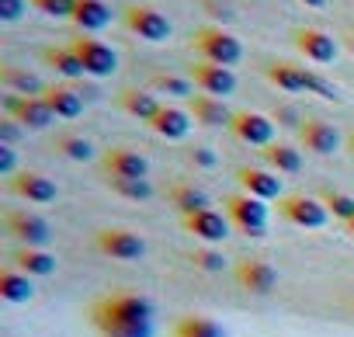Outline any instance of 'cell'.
<instances>
[{"label":"cell","instance_id":"6da1fadb","mask_svg":"<svg viewBox=\"0 0 354 337\" xmlns=\"http://www.w3.org/2000/svg\"><path fill=\"white\" fill-rule=\"evenodd\" d=\"M87 320L101 337H153L156 334L153 302L132 289H118L94 299L87 309Z\"/></svg>","mask_w":354,"mask_h":337},{"label":"cell","instance_id":"7a4b0ae2","mask_svg":"<svg viewBox=\"0 0 354 337\" xmlns=\"http://www.w3.org/2000/svg\"><path fill=\"white\" fill-rule=\"evenodd\" d=\"M268 80H271L278 91H285V94L313 91V94H319V98H326V101L340 98V94H337V87H333L330 80H323V77H316L313 70L295 66V63H271V66H268Z\"/></svg>","mask_w":354,"mask_h":337},{"label":"cell","instance_id":"3957f363","mask_svg":"<svg viewBox=\"0 0 354 337\" xmlns=\"http://www.w3.org/2000/svg\"><path fill=\"white\" fill-rule=\"evenodd\" d=\"M192 46H195V53L205 63H216V66H236L243 60L240 39L230 35V32H223V28H198L192 35Z\"/></svg>","mask_w":354,"mask_h":337},{"label":"cell","instance_id":"277c9868","mask_svg":"<svg viewBox=\"0 0 354 337\" xmlns=\"http://www.w3.org/2000/svg\"><path fill=\"white\" fill-rule=\"evenodd\" d=\"M226 216L230 223L247 233V237H264L268 233V206L254 195H226Z\"/></svg>","mask_w":354,"mask_h":337},{"label":"cell","instance_id":"5b68a950","mask_svg":"<svg viewBox=\"0 0 354 337\" xmlns=\"http://www.w3.org/2000/svg\"><path fill=\"white\" fill-rule=\"evenodd\" d=\"M278 216L292 226H302V230H323L330 223V212H326L323 199H309V195L278 199Z\"/></svg>","mask_w":354,"mask_h":337},{"label":"cell","instance_id":"8992f818","mask_svg":"<svg viewBox=\"0 0 354 337\" xmlns=\"http://www.w3.org/2000/svg\"><path fill=\"white\" fill-rule=\"evenodd\" d=\"M70 49L80 56V63H84L87 77H97V80H104V77H111V73L118 70V53H115L108 42H101V39L77 35V39L70 42Z\"/></svg>","mask_w":354,"mask_h":337},{"label":"cell","instance_id":"52a82bcc","mask_svg":"<svg viewBox=\"0 0 354 337\" xmlns=\"http://www.w3.org/2000/svg\"><path fill=\"white\" fill-rule=\"evenodd\" d=\"M125 28L146 42H167L170 39V21L163 11H156L153 4H129L125 15H122Z\"/></svg>","mask_w":354,"mask_h":337},{"label":"cell","instance_id":"ba28073f","mask_svg":"<svg viewBox=\"0 0 354 337\" xmlns=\"http://www.w3.org/2000/svg\"><path fill=\"white\" fill-rule=\"evenodd\" d=\"M97 251L111 261H139L146 254V240L125 226H108L97 233Z\"/></svg>","mask_w":354,"mask_h":337},{"label":"cell","instance_id":"9c48e42d","mask_svg":"<svg viewBox=\"0 0 354 337\" xmlns=\"http://www.w3.org/2000/svg\"><path fill=\"white\" fill-rule=\"evenodd\" d=\"M188 80L202 94H212V98H230L236 91V73L230 66H216V63H205V60L188 66Z\"/></svg>","mask_w":354,"mask_h":337},{"label":"cell","instance_id":"30bf717a","mask_svg":"<svg viewBox=\"0 0 354 337\" xmlns=\"http://www.w3.org/2000/svg\"><path fill=\"white\" fill-rule=\"evenodd\" d=\"M4 226H8V233H11L21 247H46V244L53 240V226H49L42 216H35V212L11 209V212L4 216Z\"/></svg>","mask_w":354,"mask_h":337},{"label":"cell","instance_id":"8fae6325","mask_svg":"<svg viewBox=\"0 0 354 337\" xmlns=\"http://www.w3.org/2000/svg\"><path fill=\"white\" fill-rule=\"evenodd\" d=\"M8 192L18 195V199H25V202H32V206H49V202L59 199L56 181L46 178V174H39V171H18L8 181Z\"/></svg>","mask_w":354,"mask_h":337},{"label":"cell","instance_id":"7c38bea8","mask_svg":"<svg viewBox=\"0 0 354 337\" xmlns=\"http://www.w3.org/2000/svg\"><path fill=\"white\" fill-rule=\"evenodd\" d=\"M230 132L240 139V143H250V146H271L274 143V118L271 115H261V111H236L233 122H230Z\"/></svg>","mask_w":354,"mask_h":337},{"label":"cell","instance_id":"4fadbf2b","mask_svg":"<svg viewBox=\"0 0 354 337\" xmlns=\"http://www.w3.org/2000/svg\"><path fill=\"white\" fill-rule=\"evenodd\" d=\"M236 282L240 289H247L250 295H268L278 285V268L268 257H243L236 264Z\"/></svg>","mask_w":354,"mask_h":337},{"label":"cell","instance_id":"5bb4252c","mask_svg":"<svg viewBox=\"0 0 354 337\" xmlns=\"http://www.w3.org/2000/svg\"><path fill=\"white\" fill-rule=\"evenodd\" d=\"M4 108H8V115H11L21 129H35V132H42V129H49V125L56 122L53 108H49L42 98H8Z\"/></svg>","mask_w":354,"mask_h":337},{"label":"cell","instance_id":"9a60e30c","mask_svg":"<svg viewBox=\"0 0 354 337\" xmlns=\"http://www.w3.org/2000/svg\"><path fill=\"white\" fill-rule=\"evenodd\" d=\"M101 163H104V174L108 178H146L149 174V160L139 149H129V146L104 149Z\"/></svg>","mask_w":354,"mask_h":337},{"label":"cell","instance_id":"2e32d148","mask_svg":"<svg viewBox=\"0 0 354 337\" xmlns=\"http://www.w3.org/2000/svg\"><path fill=\"white\" fill-rule=\"evenodd\" d=\"M230 216L219 212V209H205V212H195V216H185V230L202 240V244H223L230 237Z\"/></svg>","mask_w":354,"mask_h":337},{"label":"cell","instance_id":"e0dca14e","mask_svg":"<svg viewBox=\"0 0 354 337\" xmlns=\"http://www.w3.org/2000/svg\"><path fill=\"white\" fill-rule=\"evenodd\" d=\"M236 181H240L243 195H254V199H261V202L285 199V195H281V178H278L274 171H261V167H240Z\"/></svg>","mask_w":354,"mask_h":337},{"label":"cell","instance_id":"ac0fdd59","mask_svg":"<svg viewBox=\"0 0 354 337\" xmlns=\"http://www.w3.org/2000/svg\"><path fill=\"white\" fill-rule=\"evenodd\" d=\"M299 143H302L309 153H316V156H330V153L340 146V136H337V129H333L330 122H323V118H306V122L299 125Z\"/></svg>","mask_w":354,"mask_h":337},{"label":"cell","instance_id":"d6986e66","mask_svg":"<svg viewBox=\"0 0 354 337\" xmlns=\"http://www.w3.org/2000/svg\"><path fill=\"white\" fill-rule=\"evenodd\" d=\"M295 49H299L306 60L319 63V66L337 60V42H333V35H326V32H319V28H299V32H295Z\"/></svg>","mask_w":354,"mask_h":337},{"label":"cell","instance_id":"ffe728a7","mask_svg":"<svg viewBox=\"0 0 354 337\" xmlns=\"http://www.w3.org/2000/svg\"><path fill=\"white\" fill-rule=\"evenodd\" d=\"M42 101L53 108L56 118H80L84 115V94L77 87H70V84H49Z\"/></svg>","mask_w":354,"mask_h":337},{"label":"cell","instance_id":"44dd1931","mask_svg":"<svg viewBox=\"0 0 354 337\" xmlns=\"http://www.w3.org/2000/svg\"><path fill=\"white\" fill-rule=\"evenodd\" d=\"M149 129H153L156 136H163V139H185V136L192 132V111L177 108V104H163V108L153 115Z\"/></svg>","mask_w":354,"mask_h":337},{"label":"cell","instance_id":"7402d4cb","mask_svg":"<svg viewBox=\"0 0 354 337\" xmlns=\"http://www.w3.org/2000/svg\"><path fill=\"white\" fill-rule=\"evenodd\" d=\"M15 268L25 271L28 278H49L56 271V257L46 247H18L15 251Z\"/></svg>","mask_w":354,"mask_h":337},{"label":"cell","instance_id":"603a6c76","mask_svg":"<svg viewBox=\"0 0 354 337\" xmlns=\"http://www.w3.org/2000/svg\"><path fill=\"white\" fill-rule=\"evenodd\" d=\"M192 118L202 122V125H230L233 122V111L226 108L223 98H212V94H195L192 98Z\"/></svg>","mask_w":354,"mask_h":337},{"label":"cell","instance_id":"cb8c5ba5","mask_svg":"<svg viewBox=\"0 0 354 337\" xmlns=\"http://www.w3.org/2000/svg\"><path fill=\"white\" fill-rule=\"evenodd\" d=\"M0 84H4L8 91H15V94H21V98H42L46 94V84L35 73H28L21 66H11V63L0 66Z\"/></svg>","mask_w":354,"mask_h":337},{"label":"cell","instance_id":"d4e9b609","mask_svg":"<svg viewBox=\"0 0 354 337\" xmlns=\"http://www.w3.org/2000/svg\"><path fill=\"white\" fill-rule=\"evenodd\" d=\"M118 104H122V111L125 115H132V118H139V122H153V115L163 108L149 91H139V87H125L122 94H118Z\"/></svg>","mask_w":354,"mask_h":337},{"label":"cell","instance_id":"484cf974","mask_svg":"<svg viewBox=\"0 0 354 337\" xmlns=\"http://www.w3.org/2000/svg\"><path fill=\"white\" fill-rule=\"evenodd\" d=\"M108 21H111V11H108V4H104V0H77L73 25H77L84 35L108 28Z\"/></svg>","mask_w":354,"mask_h":337},{"label":"cell","instance_id":"4316f807","mask_svg":"<svg viewBox=\"0 0 354 337\" xmlns=\"http://www.w3.org/2000/svg\"><path fill=\"white\" fill-rule=\"evenodd\" d=\"M42 60H46L59 77H66V80H80V77H87L80 56H77L70 46H49V49H42Z\"/></svg>","mask_w":354,"mask_h":337},{"label":"cell","instance_id":"83f0119b","mask_svg":"<svg viewBox=\"0 0 354 337\" xmlns=\"http://www.w3.org/2000/svg\"><path fill=\"white\" fill-rule=\"evenodd\" d=\"M35 295V285H32V278L25 275V271H18V268H4L0 271V299L4 302H28Z\"/></svg>","mask_w":354,"mask_h":337},{"label":"cell","instance_id":"f1b7e54d","mask_svg":"<svg viewBox=\"0 0 354 337\" xmlns=\"http://www.w3.org/2000/svg\"><path fill=\"white\" fill-rule=\"evenodd\" d=\"M264 160H268V167L274 174H299L302 171V153L288 143H271L264 149Z\"/></svg>","mask_w":354,"mask_h":337},{"label":"cell","instance_id":"f546056e","mask_svg":"<svg viewBox=\"0 0 354 337\" xmlns=\"http://www.w3.org/2000/svg\"><path fill=\"white\" fill-rule=\"evenodd\" d=\"M170 206L181 212V216H195V212L212 209V206H209V195H205L202 188H195V185H174V188H170Z\"/></svg>","mask_w":354,"mask_h":337},{"label":"cell","instance_id":"4dcf8cb0","mask_svg":"<svg viewBox=\"0 0 354 337\" xmlns=\"http://www.w3.org/2000/svg\"><path fill=\"white\" fill-rule=\"evenodd\" d=\"M170 337H226V330L212 320V316H202V313H188L177 320L174 334Z\"/></svg>","mask_w":354,"mask_h":337},{"label":"cell","instance_id":"1f68e13d","mask_svg":"<svg viewBox=\"0 0 354 337\" xmlns=\"http://www.w3.org/2000/svg\"><path fill=\"white\" fill-rule=\"evenodd\" d=\"M56 153H59V156H66V160L87 163V160H94V143H91L87 136L63 132V136H56Z\"/></svg>","mask_w":354,"mask_h":337},{"label":"cell","instance_id":"d6a6232c","mask_svg":"<svg viewBox=\"0 0 354 337\" xmlns=\"http://www.w3.org/2000/svg\"><path fill=\"white\" fill-rule=\"evenodd\" d=\"M108 188H111L115 195L129 199V202H146V199H153L149 178H108Z\"/></svg>","mask_w":354,"mask_h":337},{"label":"cell","instance_id":"836d02e7","mask_svg":"<svg viewBox=\"0 0 354 337\" xmlns=\"http://www.w3.org/2000/svg\"><path fill=\"white\" fill-rule=\"evenodd\" d=\"M149 87L153 91H163V94H170V98H195V84L192 80H185V77H170V73H156L153 80H149Z\"/></svg>","mask_w":354,"mask_h":337},{"label":"cell","instance_id":"e575fe53","mask_svg":"<svg viewBox=\"0 0 354 337\" xmlns=\"http://www.w3.org/2000/svg\"><path fill=\"white\" fill-rule=\"evenodd\" d=\"M323 206H326V212H330L333 219H340L344 226L354 219V199L344 195V192H323Z\"/></svg>","mask_w":354,"mask_h":337},{"label":"cell","instance_id":"d590c367","mask_svg":"<svg viewBox=\"0 0 354 337\" xmlns=\"http://www.w3.org/2000/svg\"><path fill=\"white\" fill-rule=\"evenodd\" d=\"M35 11H42L46 18H70L73 21V11H77V0H28Z\"/></svg>","mask_w":354,"mask_h":337},{"label":"cell","instance_id":"8d00e7d4","mask_svg":"<svg viewBox=\"0 0 354 337\" xmlns=\"http://www.w3.org/2000/svg\"><path fill=\"white\" fill-rule=\"evenodd\" d=\"M195 268H202V271H223L226 268V257L219 254V251H192V257H188Z\"/></svg>","mask_w":354,"mask_h":337},{"label":"cell","instance_id":"74e56055","mask_svg":"<svg viewBox=\"0 0 354 337\" xmlns=\"http://www.w3.org/2000/svg\"><path fill=\"white\" fill-rule=\"evenodd\" d=\"M25 8H28V0H0V21H8V25L21 21Z\"/></svg>","mask_w":354,"mask_h":337},{"label":"cell","instance_id":"f35d334b","mask_svg":"<svg viewBox=\"0 0 354 337\" xmlns=\"http://www.w3.org/2000/svg\"><path fill=\"white\" fill-rule=\"evenodd\" d=\"M15 163H18L15 146H0V174H4V178H15Z\"/></svg>","mask_w":354,"mask_h":337},{"label":"cell","instance_id":"ab89813d","mask_svg":"<svg viewBox=\"0 0 354 337\" xmlns=\"http://www.w3.org/2000/svg\"><path fill=\"white\" fill-rule=\"evenodd\" d=\"M18 136H21V125H18L15 118L0 122V139H4V146H15V143H18Z\"/></svg>","mask_w":354,"mask_h":337},{"label":"cell","instance_id":"60d3db41","mask_svg":"<svg viewBox=\"0 0 354 337\" xmlns=\"http://www.w3.org/2000/svg\"><path fill=\"white\" fill-rule=\"evenodd\" d=\"M192 163H195V167H216V153H212L209 146H195V149H192Z\"/></svg>","mask_w":354,"mask_h":337},{"label":"cell","instance_id":"b9f144b4","mask_svg":"<svg viewBox=\"0 0 354 337\" xmlns=\"http://www.w3.org/2000/svg\"><path fill=\"white\" fill-rule=\"evenodd\" d=\"M274 118H278L281 125H295V122H306V118H299V111H295V108H288V104H285V108H278V111H274Z\"/></svg>","mask_w":354,"mask_h":337},{"label":"cell","instance_id":"7bdbcfd3","mask_svg":"<svg viewBox=\"0 0 354 337\" xmlns=\"http://www.w3.org/2000/svg\"><path fill=\"white\" fill-rule=\"evenodd\" d=\"M299 4H306V8H323L326 0H299Z\"/></svg>","mask_w":354,"mask_h":337},{"label":"cell","instance_id":"ee69618b","mask_svg":"<svg viewBox=\"0 0 354 337\" xmlns=\"http://www.w3.org/2000/svg\"><path fill=\"white\" fill-rule=\"evenodd\" d=\"M347 233H351V237H354V219H351V223H347Z\"/></svg>","mask_w":354,"mask_h":337},{"label":"cell","instance_id":"f6af8a7d","mask_svg":"<svg viewBox=\"0 0 354 337\" xmlns=\"http://www.w3.org/2000/svg\"><path fill=\"white\" fill-rule=\"evenodd\" d=\"M351 149H354V132H351Z\"/></svg>","mask_w":354,"mask_h":337}]
</instances>
